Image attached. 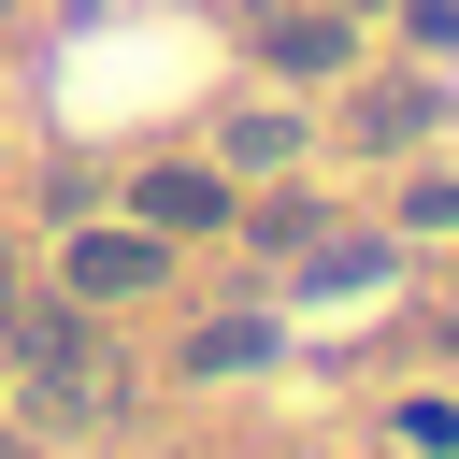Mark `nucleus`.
<instances>
[{"instance_id":"f257e3e1","label":"nucleus","mask_w":459,"mask_h":459,"mask_svg":"<svg viewBox=\"0 0 459 459\" xmlns=\"http://www.w3.org/2000/svg\"><path fill=\"white\" fill-rule=\"evenodd\" d=\"M72 287H86V301H129V287H158V258H143V244H86Z\"/></svg>"},{"instance_id":"f03ea898","label":"nucleus","mask_w":459,"mask_h":459,"mask_svg":"<svg viewBox=\"0 0 459 459\" xmlns=\"http://www.w3.org/2000/svg\"><path fill=\"white\" fill-rule=\"evenodd\" d=\"M258 57H287V72H330L344 43H330V14H273V43H258Z\"/></svg>"}]
</instances>
